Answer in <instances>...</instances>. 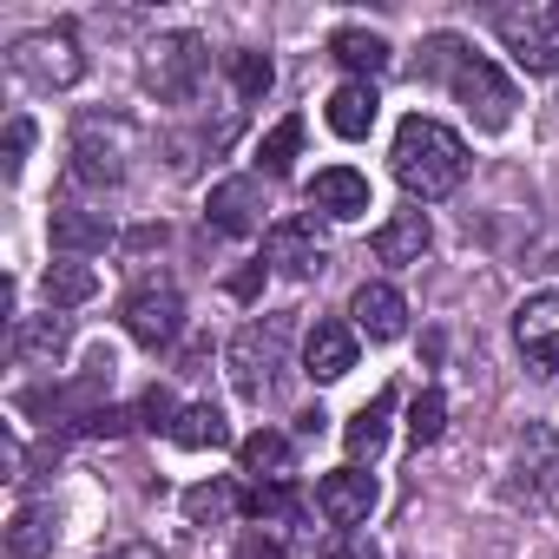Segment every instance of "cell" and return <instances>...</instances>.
Listing matches in <instances>:
<instances>
[{
    "label": "cell",
    "instance_id": "6da1fadb",
    "mask_svg": "<svg viewBox=\"0 0 559 559\" xmlns=\"http://www.w3.org/2000/svg\"><path fill=\"white\" fill-rule=\"evenodd\" d=\"M421 80H448V93L467 106V119L480 126V132H507L513 126V106H520V93H513V80L493 67V60H480V53H467L454 34H435L428 47H421V67H415Z\"/></svg>",
    "mask_w": 559,
    "mask_h": 559
},
{
    "label": "cell",
    "instance_id": "7a4b0ae2",
    "mask_svg": "<svg viewBox=\"0 0 559 559\" xmlns=\"http://www.w3.org/2000/svg\"><path fill=\"white\" fill-rule=\"evenodd\" d=\"M389 171L402 178V191H408V198L435 204V198L461 191V178H467V145H461V132H448L441 119H421V112H415V119H402V126H395Z\"/></svg>",
    "mask_w": 559,
    "mask_h": 559
},
{
    "label": "cell",
    "instance_id": "3957f363",
    "mask_svg": "<svg viewBox=\"0 0 559 559\" xmlns=\"http://www.w3.org/2000/svg\"><path fill=\"white\" fill-rule=\"evenodd\" d=\"M132 152H139V132H132L126 119L86 112V119L73 126V178H80V185H126Z\"/></svg>",
    "mask_w": 559,
    "mask_h": 559
},
{
    "label": "cell",
    "instance_id": "277c9868",
    "mask_svg": "<svg viewBox=\"0 0 559 559\" xmlns=\"http://www.w3.org/2000/svg\"><path fill=\"white\" fill-rule=\"evenodd\" d=\"M8 60H14V73H21L27 86H40V93H67V86H80V73H86V53H80V34H73V27L21 34Z\"/></svg>",
    "mask_w": 559,
    "mask_h": 559
},
{
    "label": "cell",
    "instance_id": "5b68a950",
    "mask_svg": "<svg viewBox=\"0 0 559 559\" xmlns=\"http://www.w3.org/2000/svg\"><path fill=\"white\" fill-rule=\"evenodd\" d=\"M500 47L513 53V67L526 73H559V0H526V8H507L500 21Z\"/></svg>",
    "mask_w": 559,
    "mask_h": 559
},
{
    "label": "cell",
    "instance_id": "8992f818",
    "mask_svg": "<svg viewBox=\"0 0 559 559\" xmlns=\"http://www.w3.org/2000/svg\"><path fill=\"white\" fill-rule=\"evenodd\" d=\"M284 336H290L284 317L250 323V330L230 336V356H224V362H230V382H237L243 402H263V395L276 389V369H284Z\"/></svg>",
    "mask_w": 559,
    "mask_h": 559
},
{
    "label": "cell",
    "instance_id": "52a82bcc",
    "mask_svg": "<svg viewBox=\"0 0 559 559\" xmlns=\"http://www.w3.org/2000/svg\"><path fill=\"white\" fill-rule=\"evenodd\" d=\"M204 67H211V53H204L198 34H158V40H145V86H152L165 106H185V99L198 93Z\"/></svg>",
    "mask_w": 559,
    "mask_h": 559
},
{
    "label": "cell",
    "instance_id": "ba28073f",
    "mask_svg": "<svg viewBox=\"0 0 559 559\" xmlns=\"http://www.w3.org/2000/svg\"><path fill=\"white\" fill-rule=\"evenodd\" d=\"M263 257H270V270H284V276H323L330 270V237L304 211V217H284V224L263 230Z\"/></svg>",
    "mask_w": 559,
    "mask_h": 559
},
{
    "label": "cell",
    "instance_id": "9c48e42d",
    "mask_svg": "<svg viewBox=\"0 0 559 559\" xmlns=\"http://www.w3.org/2000/svg\"><path fill=\"white\" fill-rule=\"evenodd\" d=\"M119 317H126V336H132V343L171 349L178 330H185V297H178L171 284H139V290L119 304Z\"/></svg>",
    "mask_w": 559,
    "mask_h": 559
},
{
    "label": "cell",
    "instance_id": "30bf717a",
    "mask_svg": "<svg viewBox=\"0 0 559 559\" xmlns=\"http://www.w3.org/2000/svg\"><path fill=\"white\" fill-rule=\"evenodd\" d=\"M263 185L257 178H224V185H211V198H204V217H211V230H224V237H250V230H263Z\"/></svg>",
    "mask_w": 559,
    "mask_h": 559
},
{
    "label": "cell",
    "instance_id": "8fae6325",
    "mask_svg": "<svg viewBox=\"0 0 559 559\" xmlns=\"http://www.w3.org/2000/svg\"><path fill=\"white\" fill-rule=\"evenodd\" d=\"M376 500H382V487H376V474H362V467H336V474L317 480V507H323L330 526H356V520H369Z\"/></svg>",
    "mask_w": 559,
    "mask_h": 559
},
{
    "label": "cell",
    "instance_id": "7c38bea8",
    "mask_svg": "<svg viewBox=\"0 0 559 559\" xmlns=\"http://www.w3.org/2000/svg\"><path fill=\"white\" fill-rule=\"evenodd\" d=\"M513 343H520L539 369L559 376V290H539V297H526V304L513 310Z\"/></svg>",
    "mask_w": 559,
    "mask_h": 559
},
{
    "label": "cell",
    "instance_id": "4fadbf2b",
    "mask_svg": "<svg viewBox=\"0 0 559 559\" xmlns=\"http://www.w3.org/2000/svg\"><path fill=\"white\" fill-rule=\"evenodd\" d=\"M67 343H73V323H67L60 310H47V317H21L8 349H14V362H21V369H60Z\"/></svg>",
    "mask_w": 559,
    "mask_h": 559
},
{
    "label": "cell",
    "instance_id": "5bb4252c",
    "mask_svg": "<svg viewBox=\"0 0 559 559\" xmlns=\"http://www.w3.org/2000/svg\"><path fill=\"white\" fill-rule=\"evenodd\" d=\"M310 211H323V217H336V224H356V217L369 211V178L349 171V165L317 171V178H310Z\"/></svg>",
    "mask_w": 559,
    "mask_h": 559
},
{
    "label": "cell",
    "instance_id": "9a60e30c",
    "mask_svg": "<svg viewBox=\"0 0 559 559\" xmlns=\"http://www.w3.org/2000/svg\"><path fill=\"white\" fill-rule=\"evenodd\" d=\"M349 317H356V330H362L369 343H395V336L408 330V304H402V290H389V284H362V290L349 297Z\"/></svg>",
    "mask_w": 559,
    "mask_h": 559
},
{
    "label": "cell",
    "instance_id": "2e32d148",
    "mask_svg": "<svg viewBox=\"0 0 559 559\" xmlns=\"http://www.w3.org/2000/svg\"><path fill=\"white\" fill-rule=\"evenodd\" d=\"M304 369H310L317 382H343V376L356 369V330L336 323V317H323V323L310 330V343H304Z\"/></svg>",
    "mask_w": 559,
    "mask_h": 559
},
{
    "label": "cell",
    "instance_id": "e0dca14e",
    "mask_svg": "<svg viewBox=\"0 0 559 559\" xmlns=\"http://www.w3.org/2000/svg\"><path fill=\"white\" fill-rule=\"evenodd\" d=\"M552 467H559V435H552L546 421H533V428L520 435V454H513V480H507V493H513V500H520V493L533 500V493L546 487Z\"/></svg>",
    "mask_w": 559,
    "mask_h": 559
},
{
    "label": "cell",
    "instance_id": "ac0fdd59",
    "mask_svg": "<svg viewBox=\"0 0 559 559\" xmlns=\"http://www.w3.org/2000/svg\"><path fill=\"white\" fill-rule=\"evenodd\" d=\"M53 539H60V507L53 500H27L8 520V559H47Z\"/></svg>",
    "mask_w": 559,
    "mask_h": 559
},
{
    "label": "cell",
    "instance_id": "d6986e66",
    "mask_svg": "<svg viewBox=\"0 0 559 559\" xmlns=\"http://www.w3.org/2000/svg\"><path fill=\"white\" fill-rule=\"evenodd\" d=\"M330 53H336L356 80H376V73L395 67V47H389L382 34H369V27H336V34H330Z\"/></svg>",
    "mask_w": 559,
    "mask_h": 559
},
{
    "label": "cell",
    "instance_id": "ffe728a7",
    "mask_svg": "<svg viewBox=\"0 0 559 559\" xmlns=\"http://www.w3.org/2000/svg\"><path fill=\"white\" fill-rule=\"evenodd\" d=\"M376 112H382L376 80H349V86H336V93H330V132H336V139H369Z\"/></svg>",
    "mask_w": 559,
    "mask_h": 559
},
{
    "label": "cell",
    "instance_id": "44dd1931",
    "mask_svg": "<svg viewBox=\"0 0 559 559\" xmlns=\"http://www.w3.org/2000/svg\"><path fill=\"white\" fill-rule=\"evenodd\" d=\"M106 243H112V217H106V211H80V204L53 211V250L93 257V250H106Z\"/></svg>",
    "mask_w": 559,
    "mask_h": 559
},
{
    "label": "cell",
    "instance_id": "7402d4cb",
    "mask_svg": "<svg viewBox=\"0 0 559 559\" xmlns=\"http://www.w3.org/2000/svg\"><path fill=\"white\" fill-rule=\"evenodd\" d=\"M428 250V211H395L382 230H376V263H421Z\"/></svg>",
    "mask_w": 559,
    "mask_h": 559
},
{
    "label": "cell",
    "instance_id": "603a6c76",
    "mask_svg": "<svg viewBox=\"0 0 559 559\" xmlns=\"http://www.w3.org/2000/svg\"><path fill=\"white\" fill-rule=\"evenodd\" d=\"M389 415H395V389H382L376 402L356 408V421L343 428V441H349V467H362V461L382 454V441H389Z\"/></svg>",
    "mask_w": 559,
    "mask_h": 559
},
{
    "label": "cell",
    "instance_id": "cb8c5ba5",
    "mask_svg": "<svg viewBox=\"0 0 559 559\" xmlns=\"http://www.w3.org/2000/svg\"><path fill=\"white\" fill-rule=\"evenodd\" d=\"M40 290H47V310H73V304H93L99 297V276L80 257H67V263H47Z\"/></svg>",
    "mask_w": 559,
    "mask_h": 559
},
{
    "label": "cell",
    "instance_id": "d4e9b609",
    "mask_svg": "<svg viewBox=\"0 0 559 559\" xmlns=\"http://www.w3.org/2000/svg\"><path fill=\"white\" fill-rule=\"evenodd\" d=\"M237 461H243V474H257L263 487H276V480H290V441L276 435V428H257L243 448H237Z\"/></svg>",
    "mask_w": 559,
    "mask_h": 559
},
{
    "label": "cell",
    "instance_id": "484cf974",
    "mask_svg": "<svg viewBox=\"0 0 559 559\" xmlns=\"http://www.w3.org/2000/svg\"><path fill=\"white\" fill-rule=\"evenodd\" d=\"M171 441L191 448V454H204V448H224V441H230V421H224L211 402H185L178 421H171Z\"/></svg>",
    "mask_w": 559,
    "mask_h": 559
},
{
    "label": "cell",
    "instance_id": "4316f807",
    "mask_svg": "<svg viewBox=\"0 0 559 559\" xmlns=\"http://www.w3.org/2000/svg\"><path fill=\"white\" fill-rule=\"evenodd\" d=\"M297 145H304V119L290 112V119H276V126L263 132V145H257V171H270V178H284V171L297 165Z\"/></svg>",
    "mask_w": 559,
    "mask_h": 559
},
{
    "label": "cell",
    "instance_id": "83f0119b",
    "mask_svg": "<svg viewBox=\"0 0 559 559\" xmlns=\"http://www.w3.org/2000/svg\"><path fill=\"white\" fill-rule=\"evenodd\" d=\"M237 513V487L230 480H198L191 493H185V520L191 526H224Z\"/></svg>",
    "mask_w": 559,
    "mask_h": 559
},
{
    "label": "cell",
    "instance_id": "f1b7e54d",
    "mask_svg": "<svg viewBox=\"0 0 559 559\" xmlns=\"http://www.w3.org/2000/svg\"><path fill=\"white\" fill-rule=\"evenodd\" d=\"M441 428H448V395H441V389H421V395L408 402V441H415V448H435Z\"/></svg>",
    "mask_w": 559,
    "mask_h": 559
},
{
    "label": "cell",
    "instance_id": "f546056e",
    "mask_svg": "<svg viewBox=\"0 0 559 559\" xmlns=\"http://www.w3.org/2000/svg\"><path fill=\"white\" fill-rule=\"evenodd\" d=\"M230 80H237V99H263L270 80H276V67L263 53H230Z\"/></svg>",
    "mask_w": 559,
    "mask_h": 559
},
{
    "label": "cell",
    "instance_id": "4dcf8cb0",
    "mask_svg": "<svg viewBox=\"0 0 559 559\" xmlns=\"http://www.w3.org/2000/svg\"><path fill=\"white\" fill-rule=\"evenodd\" d=\"M257 520H297V500H290V480H276V487H257L250 500H243Z\"/></svg>",
    "mask_w": 559,
    "mask_h": 559
},
{
    "label": "cell",
    "instance_id": "1f68e13d",
    "mask_svg": "<svg viewBox=\"0 0 559 559\" xmlns=\"http://www.w3.org/2000/svg\"><path fill=\"white\" fill-rule=\"evenodd\" d=\"M171 421H178V402H171V389H145V402H139V428H152V435H171Z\"/></svg>",
    "mask_w": 559,
    "mask_h": 559
},
{
    "label": "cell",
    "instance_id": "d6a6232c",
    "mask_svg": "<svg viewBox=\"0 0 559 559\" xmlns=\"http://www.w3.org/2000/svg\"><path fill=\"white\" fill-rule=\"evenodd\" d=\"M27 145H34V119H14V126H8V158H0V171H8V178H21Z\"/></svg>",
    "mask_w": 559,
    "mask_h": 559
},
{
    "label": "cell",
    "instance_id": "836d02e7",
    "mask_svg": "<svg viewBox=\"0 0 559 559\" xmlns=\"http://www.w3.org/2000/svg\"><path fill=\"white\" fill-rule=\"evenodd\" d=\"M323 559H382V552H376V539H362V533H343L336 546H323Z\"/></svg>",
    "mask_w": 559,
    "mask_h": 559
},
{
    "label": "cell",
    "instance_id": "e575fe53",
    "mask_svg": "<svg viewBox=\"0 0 559 559\" xmlns=\"http://www.w3.org/2000/svg\"><path fill=\"white\" fill-rule=\"evenodd\" d=\"M237 559H284V546H276V539H263V533H243Z\"/></svg>",
    "mask_w": 559,
    "mask_h": 559
},
{
    "label": "cell",
    "instance_id": "d590c367",
    "mask_svg": "<svg viewBox=\"0 0 559 559\" xmlns=\"http://www.w3.org/2000/svg\"><path fill=\"white\" fill-rule=\"evenodd\" d=\"M80 428H86V435H126V415H119V408H99V415H86Z\"/></svg>",
    "mask_w": 559,
    "mask_h": 559
},
{
    "label": "cell",
    "instance_id": "8d00e7d4",
    "mask_svg": "<svg viewBox=\"0 0 559 559\" xmlns=\"http://www.w3.org/2000/svg\"><path fill=\"white\" fill-rule=\"evenodd\" d=\"M257 290H263V263H250V270H237V276H230V297H243V304H250Z\"/></svg>",
    "mask_w": 559,
    "mask_h": 559
},
{
    "label": "cell",
    "instance_id": "74e56055",
    "mask_svg": "<svg viewBox=\"0 0 559 559\" xmlns=\"http://www.w3.org/2000/svg\"><path fill=\"white\" fill-rule=\"evenodd\" d=\"M106 559H165V552H158V546H145V539H126V546H112Z\"/></svg>",
    "mask_w": 559,
    "mask_h": 559
}]
</instances>
